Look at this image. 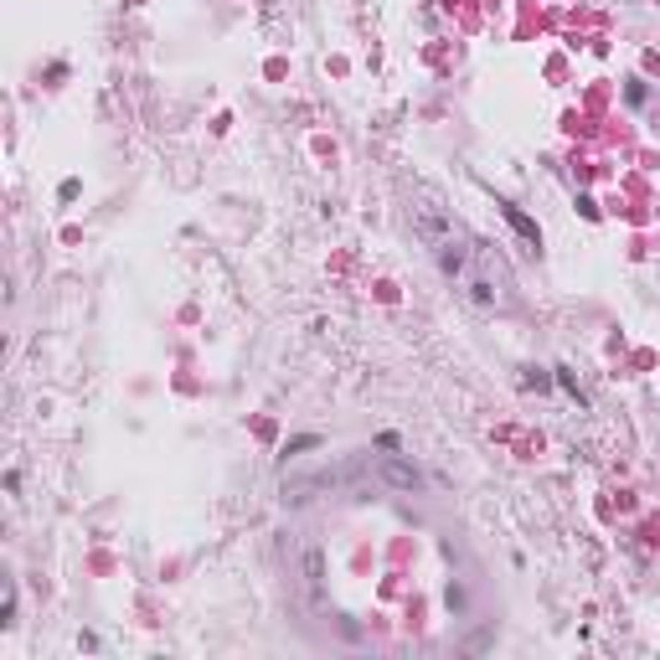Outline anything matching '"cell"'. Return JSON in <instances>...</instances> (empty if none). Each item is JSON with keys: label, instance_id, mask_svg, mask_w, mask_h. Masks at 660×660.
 <instances>
[{"label": "cell", "instance_id": "6da1fadb", "mask_svg": "<svg viewBox=\"0 0 660 660\" xmlns=\"http://www.w3.org/2000/svg\"><path fill=\"white\" fill-rule=\"evenodd\" d=\"M372 475H377V480H387L392 490H412V485H418V470H412L408 459H398V454H382L372 465Z\"/></svg>", "mask_w": 660, "mask_h": 660}, {"label": "cell", "instance_id": "7a4b0ae2", "mask_svg": "<svg viewBox=\"0 0 660 660\" xmlns=\"http://www.w3.org/2000/svg\"><path fill=\"white\" fill-rule=\"evenodd\" d=\"M506 222H511V227H516V233H521L526 243H537V222H532V217H521V212H516V207H506Z\"/></svg>", "mask_w": 660, "mask_h": 660}]
</instances>
